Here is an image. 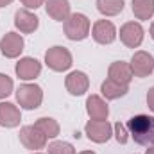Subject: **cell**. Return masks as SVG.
Returning a JSON list of instances; mask_svg holds the SVG:
<instances>
[{"label": "cell", "mask_w": 154, "mask_h": 154, "mask_svg": "<svg viewBox=\"0 0 154 154\" xmlns=\"http://www.w3.org/2000/svg\"><path fill=\"white\" fill-rule=\"evenodd\" d=\"M129 136L143 147L154 145V116L149 115H136L127 120L125 124Z\"/></svg>", "instance_id": "obj_1"}, {"label": "cell", "mask_w": 154, "mask_h": 154, "mask_svg": "<svg viewBox=\"0 0 154 154\" xmlns=\"http://www.w3.org/2000/svg\"><path fill=\"white\" fill-rule=\"evenodd\" d=\"M90 29H91V23H90V18L82 13H72L65 22H63V31H65V36L72 41H82V39L88 38L90 34Z\"/></svg>", "instance_id": "obj_2"}, {"label": "cell", "mask_w": 154, "mask_h": 154, "mask_svg": "<svg viewBox=\"0 0 154 154\" xmlns=\"http://www.w3.org/2000/svg\"><path fill=\"white\" fill-rule=\"evenodd\" d=\"M45 65L54 72H66L74 65V57L68 48L56 45L45 52Z\"/></svg>", "instance_id": "obj_3"}, {"label": "cell", "mask_w": 154, "mask_h": 154, "mask_svg": "<svg viewBox=\"0 0 154 154\" xmlns=\"http://www.w3.org/2000/svg\"><path fill=\"white\" fill-rule=\"evenodd\" d=\"M16 100L23 109H38L43 102V90L38 84H22L16 90Z\"/></svg>", "instance_id": "obj_4"}, {"label": "cell", "mask_w": 154, "mask_h": 154, "mask_svg": "<svg viewBox=\"0 0 154 154\" xmlns=\"http://www.w3.org/2000/svg\"><path fill=\"white\" fill-rule=\"evenodd\" d=\"M84 133L90 142L106 143L113 136V125L108 120H88L84 125Z\"/></svg>", "instance_id": "obj_5"}, {"label": "cell", "mask_w": 154, "mask_h": 154, "mask_svg": "<svg viewBox=\"0 0 154 154\" xmlns=\"http://www.w3.org/2000/svg\"><path fill=\"white\" fill-rule=\"evenodd\" d=\"M120 41L127 47V48H138L142 43H143V36H145V31L142 27V23L138 22H125L122 27H120Z\"/></svg>", "instance_id": "obj_6"}, {"label": "cell", "mask_w": 154, "mask_h": 154, "mask_svg": "<svg viewBox=\"0 0 154 154\" xmlns=\"http://www.w3.org/2000/svg\"><path fill=\"white\" fill-rule=\"evenodd\" d=\"M20 142H22V145H23L25 149L39 151V149H45V147H47L48 138L32 124V125H23V127L20 129Z\"/></svg>", "instance_id": "obj_7"}, {"label": "cell", "mask_w": 154, "mask_h": 154, "mask_svg": "<svg viewBox=\"0 0 154 154\" xmlns=\"http://www.w3.org/2000/svg\"><path fill=\"white\" fill-rule=\"evenodd\" d=\"M129 65H131L133 75L140 77V79L149 77L154 72V57L149 54V52H145V50H138V52H134L133 57H131V63H129Z\"/></svg>", "instance_id": "obj_8"}, {"label": "cell", "mask_w": 154, "mask_h": 154, "mask_svg": "<svg viewBox=\"0 0 154 154\" xmlns=\"http://www.w3.org/2000/svg\"><path fill=\"white\" fill-rule=\"evenodd\" d=\"M91 36L99 45H111L116 39L118 32L113 22L109 20H97L91 27Z\"/></svg>", "instance_id": "obj_9"}, {"label": "cell", "mask_w": 154, "mask_h": 154, "mask_svg": "<svg viewBox=\"0 0 154 154\" xmlns=\"http://www.w3.org/2000/svg\"><path fill=\"white\" fill-rule=\"evenodd\" d=\"M23 47H25V41L22 38V34H18V32H7L0 39V52L7 59L18 57L23 52Z\"/></svg>", "instance_id": "obj_10"}, {"label": "cell", "mask_w": 154, "mask_h": 154, "mask_svg": "<svg viewBox=\"0 0 154 154\" xmlns=\"http://www.w3.org/2000/svg\"><path fill=\"white\" fill-rule=\"evenodd\" d=\"M65 88H66V91H68L70 95L81 97V95H84V93L88 91V88H90V79H88V75H86L84 72L74 70V72H70V74L66 75V79H65Z\"/></svg>", "instance_id": "obj_11"}, {"label": "cell", "mask_w": 154, "mask_h": 154, "mask_svg": "<svg viewBox=\"0 0 154 154\" xmlns=\"http://www.w3.org/2000/svg\"><path fill=\"white\" fill-rule=\"evenodd\" d=\"M14 27L22 34H32L39 27V18L29 9H18L14 13Z\"/></svg>", "instance_id": "obj_12"}, {"label": "cell", "mask_w": 154, "mask_h": 154, "mask_svg": "<svg viewBox=\"0 0 154 154\" xmlns=\"http://www.w3.org/2000/svg\"><path fill=\"white\" fill-rule=\"evenodd\" d=\"M14 72L22 81H34L41 74V63L34 57H22L16 63Z\"/></svg>", "instance_id": "obj_13"}, {"label": "cell", "mask_w": 154, "mask_h": 154, "mask_svg": "<svg viewBox=\"0 0 154 154\" xmlns=\"http://www.w3.org/2000/svg\"><path fill=\"white\" fill-rule=\"evenodd\" d=\"M86 113L91 120H108L109 116V108L106 100L99 95H90L86 99Z\"/></svg>", "instance_id": "obj_14"}, {"label": "cell", "mask_w": 154, "mask_h": 154, "mask_svg": "<svg viewBox=\"0 0 154 154\" xmlns=\"http://www.w3.org/2000/svg\"><path fill=\"white\" fill-rule=\"evenodd\" d=\"M20 120H22V113L14 104L0 102V127H5V129L18 127Z\"/></svg>", "instance_id": "obj_15"}, {"label": "cell", "mask_w": 154, "mask_h": 154, "mask_svg": "<svg viewBox=\"0 0 154 154\" xmlns=\"http://www.w3.org/2000/svg\"><path fill=\"white\" fill-rule=\"evenodd\" d=\"M133 70H131V65L125 63V61H115L109 65L108 68V79L116 81L120 84H129L133 81Z\"/></svg>", "instance_id": "obj_16"}, {"label": "cell", "mask_w": 154, "mask_h": 154, "mask_svg": "<svg viewBox=\"0 0 154 154\" xmlns=\"http://www.w3.org/2000/svg\"><path fill=\"white\" fill-rule=\"evenodd\" d=\"M45 9L47 14L56 22H65L72 14L68 0H45Z\"/></svg>", "instance_id": "obj_17"}, {"label": "cell", "mask_w": 154, "mask_h": 154, "mask_svg": "<svg viewBox=\"0 0 154 154\" xmlns=\"http://www.w3.org/2000/svg\"><path fill=\"white\" fill-rule=\"evenodd\" d=\"M127 91H129V84H120L111 79H106L100 84V93L106 100H116L120 97H125Z\"/></svg>", "instance_id": "obj_18"}, {"label": "cell", "mask_w": 154, "mask_h": 154, "mask_svg": "<svg viewBox=\"0 0 154 154\" xmlns=\"http://www.w3.org/2000/svg\"><path fill=\"white\" fill-rule=\"evenodd\" d=\"M131 9L138 20H151L154 16V0H133Z\"/></svg>", "instance_id": "obj_19"}, {"label": "cell", "mask_w": 154, "mask_h": 154, "mask_svg": "<svg viewBox=\"0 0 154 154\" xmlns=\"http://www.w3.org/2000/svg\"><path fill=\"white\" fill-rule=\"evenodd\" d=\"M97 11L104 16H116L124 11L125 0H97Z\"/></svg>", "instance_id": "obj_20"}, {"label": "cell", "mask_w": 154, "mask_h": 154, "mask_svg": "<svg viewBox=\"0 0 154 154\" xmlns=\"http://www.w3.org/2000/svg\"><path fill=\"white\" fill-rule=\"evenodd\" d=\"M34 125L38 127L47 138H56V136L59 134V131H61L57 120H54V118H50V116H41V118H38V120L34 122Z\"/></svg>", "instance_id": "obj_21"}, {"label": "cell", "mask_w": 154, "mask_h": 154, "mask_svg": "<svg viewBox=\"0 0 154 154\" xmlns=\"http://www.w3.org/2000/svg\"><path fill=\"white\" fill-rule=\"evenodd\" d=\"M48 154H77L72 143L68 142H52L48 145Z\"/></svg>", "instance_id": "obj_22"}, {"label": "cell", "mask_w": 154, "mask_h": 154, "mask_svg": "<svg viewBox=\"0 0 154 154\" xmlns=\"http://www.w3.org/2000/svg\"><path fill=\"white\" fill-rule=\"evenodd\" d=\"M13 79L7 75V74H0V100L9 97L13 93Z\"/></svg>", "instance_id": "obj_23"}, {"label": "cell", "mask_w": 154, "mask_h": 154, "mask_svg": "<svg viewBox=\"0 0 154 154\" xmlns=\"http://www.w3.org/2000/svg\"><path fill=\"white\" fill-rule=\"evenodd\" d=\"M113 134H115L116 142L118 143H127V140H129V131H127V127H125V124H122V122H116L115 125H113Z\"/></svg>", "instance_id": "obj_24"}, {"label": "cell", "mask_w": 154, "mask_h": 154, "mask_svg": "<svg viewBox=\"0 0 154 154\" xmlns=\"http://www.w3.org/2000/svg\"><path fill=\"white\" fill-rule=\"evenodd\" d=\"M22 2V5L25 7V9H38V7H41L43 4H45V0H20Z\"/></svg>", "instance_id": "obj_25"}, {"label": "cell", "mask_w": 154, "mask_h": 154, "mask_svg": "<svg viewBox=\"0 0 154 154\" xmlns=\"http://www.w3.org/2000/svg\"><path fill=\"white\" fill-rule=\"evenodd\" d=\"M147 106H149V109L154 113V86L147 91Z\"/></svg>", "instance_id": "obj_26"}, {"label": "cell", "mask_w": 154, "mask_h": 154, "mask_svg": "<svg viewBox=\"0 0 154 154\" xmlns=\"http://www.w3.org/2000/svg\"><path fill=\"white\" fill-rule=\"evenodd\" d=\"M13 0H0V7H5V5H9Z\"/></svg>", "instance_id": "obj_27"}, {"label": "cell", "mask_w": 154, "mask_h": 154, "mask_svg": "<svg viewBox=\"0 0 154 154\" xmlns=\"http://www.w3.org/2000/svg\"><path fill=\"white\" fill-rule=\"evenodd\" d=\"M145 154H154V145H149L147 151H145Z\"/></svg>", "instance_id": "obj_28"}, {"label": "cell", "mask_w": 154, "mask_h": 154, "mask_svg": "<svg viewBox=\"0 0 154 154\" xmlns=\"http://www.w3.org/2000/svg\"><path fill=\"white\" fill-rule=\"evenodd\" d=\"M151 38L154 39V22H152V25H151Z\"/></svg>", "instance_id": "obj_29"}, {"label": "cell", "mask_w": 154, "mask_h": 154, "mask_svg": "<svg viewBox=\"0 0 154 154\" xmlns=\"http://www.w3.org/2000/svg\"><path fill=\"white\" fill-rule=\"evenodd\" d=\"M79 154H95L93 151H82V152H79Z\"/></svg>", "instance_id": "obj_30"}, {"label": "cell", "mask_w": 154, "mask_h": 154, "mask_svg": "<svg viewBox=\"0 0 154 154\" xmlns=\"http://www.w3.org/2000/svg\"><path fill=\"white\" fill-rule=\"evenodd\" d=\"M32 154H41V152H32Z\"/></svg>", "instance_id": "obj_31"}]
</instances>
